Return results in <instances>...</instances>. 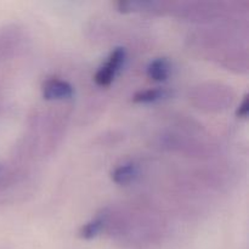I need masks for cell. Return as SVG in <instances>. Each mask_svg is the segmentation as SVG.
Here are the masks:
<instances>
[{
    "label": "cell",
    "mask_w": 249,
    "mask_h": 249,
    "mask_svg": "<svg viewBox=\"0 0 249 249\" xmlns=\"http://www.w3.org/2000/svg\"><path fill=\"white\" fill-rule=\"evenodd\" d=\"M126 58V51L124 48H116L111 53L106 62L97 70L94 80L99 87H108L113 82L114 77L119 72Z\"/></svg>",
    "instance_id": "cell-1"
},
{
    "label": "cell",
    "mask_w": 249,
    "mask_h": 249,
    "mask_svg": "<svg viewBox=\"0 0 249 249\" xmlns=\"http://www.w3.org/2000/svg\"><path fill=\"white\" fill-rule=\"evenodd\" d=\"M41 92L45 100H66L73 96L74 89L67 80L53 77L43 83Z\"/></svg>",
    "instance_id": "cell-2"
},
{
    "label": "cell",
    "mask_w": 249,
    "mask_h": 249,
    "mask_svg": "<svg viewBox=\"0 0 249 249\" xmlns=\"http://www.w3.org/2000/svg\"><path fill=\"white\" fill-rule=\"evenodd\" d=\"M146 73L150 79L155 82H164L170 74V63L168 58L158 57L148 63Z\"/></svg>",
    "instance_id": "cell-3"
},
{
    "label": "cell",
    "mask_w": 249,
    "mask_h": 249,
    "mask_svg": "<svg viewBox=\"0 0 249 249\" xmlns=\"http://www.w3.org/2000/svg\"><path fill=\"white\" fill-rule=\"evenodd\" d=\"M139 169L134 163H124L114 168L111 173V179L118 185H128L138 177Z\"/></svg>",
    "instance_id": "cell-4"
},
{
    "label": "cell",
    "mask_w": 249,
    "mask_h": 249,
    "mask_svg": "<svg viewBox=\"0 0 249 249\" xmlns=\"http://www.w3.org/2000/svg\"><path fill=\"white\" fill-rule=\"evenodd\" d=\"M105 221H106V219H105L104 215L96 216L95 219H92V220L84 224V225L79 229L78 235H79V237L82 238V240H92V238H95L96 236H99L100 232L104 230Z\"/></svg>",
    "instance_id": "cell-5"
},
{
    "label": "cell",
    "mask_w": 249,
    "mask_h": 249,
    "mask_svg": "<svg viewBox=\"0 0 249 249\" xmlns=\"http://www.w3.org/2000/svg\"><path fill=\"white\" fill-rule=\"evenodd\" d=\"M167 95V90L162 89V88L140 90L133 95V102H135V104H152V102L160 101Z\"/></svg>",
    "instance_id": "cell-6"
},
{
    "label": "cell",
    "mask_w": 249,
    "mask_h": 249,
    "mask_svg": "<svg viewBox=\"0 0 249 249\" xmlns=\"http://www.w3.org/2000/svg\"><path fill=\"white\" fill-rule=\"evenodd\" d=\"M248 112H249V97H248V94H246L245 96H243L242 101L240 102V105H238L237 109H236V116L238 117V118H247L248 116Z\"/></svg>",
    "instance_id": "cell-7"
}]
</instances>
